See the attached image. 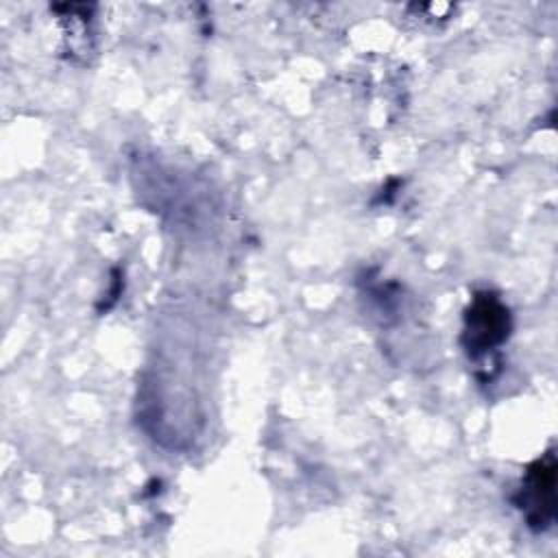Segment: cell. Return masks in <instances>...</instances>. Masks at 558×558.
<instances>
[{"mask_svg": "<svg viewBox=\"0 0 558 558\" xmlns=\"http://www.w3.org/2000/svg\"><path fill=\"white\" fill-rule=\"evenodd\" d=\"M510 329V312L501 299L488 290L475 292L464 312L462 347L471 360L486 357L508 340Z\"/></svg>", "mask_w": 558, "mask_h": 558, "instance_id": "6da1fadb", "label": "cell"}, {"mask_svg": "<svg viewBox=\"0 0 558 558\" xmlns=\"http://www.w3.org/2000/svg\"><path fill=\"white\" fill-rule=\"evenodd\" d=\"M512 501L523 512L527 527L534 532H545L551 527L556 517V460L551 451L536 458L525 469Z\"/></svg>", "mask_w": 558, "mask_h": 558, "instance_id": "7a4b0ae2", "label": "cell"}]
</instances>
